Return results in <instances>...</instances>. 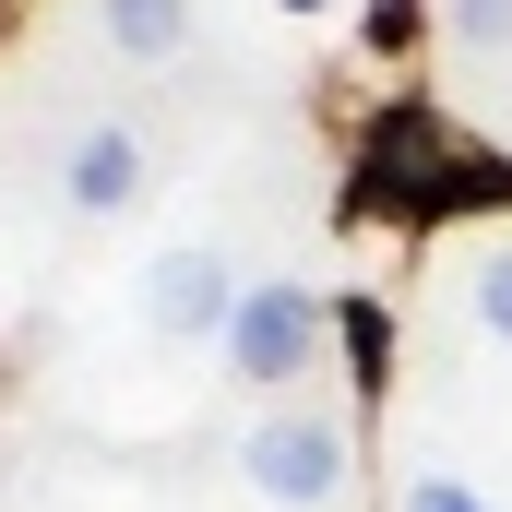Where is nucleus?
<instances>
[{
  "label": "nucleus",
  "mask_w": 512,
  "mask_h": 512,
  "mask_svg": "<svg viewBox=\"0 0 512 512\" xmlns=\"http://www.w3.org/2000/svg\"><path fill=\"white\" fill-rule=\"evenodd\" d=\"M310 346H322V298H310V286H251L239 322H227V358H239V382H262V393L298 382Z\"/></svg>",
  "instance_id": "obj_1"
},
{
  "label": "nucleus",
  "mask_w": 512,
  "mask_h": 512,
  "mask_svg": "<svg viewBox=\"0 0 512 512\" xmlns=\"http://www.w3.org/2000/svg\"><path fill=\"white\" fill-rule=\"evenodd\" d=\"M334 477H346V441H334V417H310V405H274L251 429V489L274 501H334Z\"/></svg>",
  "instance_id": "obj_2"
},
{
  "label": "nucleus",
  "mask_w": 512,
  "mask_h": 512,
  "mask_svg": "<svg viewBox=\"0 0 512 512\" xmlns=\"http://www.w3.org/2000/svg\"><path fill=\"white\" fill-rule=\"evenodd\" d=\"M155 322H167V334H227V322H239L227 262H215V251H167V262H155Z\"/></svg>",
  "instance_id": "obj_3"
},
{
  "label": "nucleus",
  "mask_w": 512,
  "mask_h": 512,
  "mask_svg": "<svg viewBox=\"0 0 512 512\" xmlns=\"http://www.w3.org/2000/svg\"><path fill=\"white\" fill-rule=\"evenodd\" d=\"M60 179H72V203H84V215H120L131 191H143V143H131V120H96L84 143H72V167H60Z\"/></svg>",
  "instance_id": "obj_4"
},
{
  "label": "nucleus",
  "mask_w": 512,
  "mask_h": 512,
  "mask_svg": "<svg viewBox=\"0 0 512 512\" xmlns=\"http://www.w3.org/2000/svg\"><path fill=\"white\" fill-rule=\"evenodd\" d=\"M96 12H108V36H120L131 60H167L191 36V0H96Z\"/></svg>",
  "instance_id": "obj_5"
},
{
  "label": "nucleus",
  "mask_w": 512,
  "mask_h": 512,
  "mask_svg": "<svg viewBox=\"0 0 512 512\" xmlns=\"http://www.w3.org/2000/svg\"><path fill=\"white\" fill-rule=\"evenodd\" d=\"M453 36L465 48H512V0H453Z\"/></svg>",
  "instance_id": "obj_6"
},
{
  "label": "nucleus",
  "mask_w": 512,
  "mask_h": 512,
  "mask_svg": "<svg viewBox=\"0 0 512 512\" xmlns=\"http://www.w3.org/2000/svg\"><path fill=\"white\" fill-rule=\"evenodd\" d=\"M477 310H489V334L512 346V251H489V262H477Z\"/></svg>",
  "instance_id": "obj_7"
},
{
  "label": "nucleus",
  "mask_w": 512,
  "mask_h": 512,
  "mask_svg": "<svg viewBox=\"0 0 512 512\" xmlns=\"http://www.w3.org/2000/svg\"><path fill=\"white\" fill-rule=\"evenodd\" d=\"M405 512H489V501H477L465 477H417V489H405Z\"/></svg>",
  "instance_id": "obj_8"
},
{
  "label": "nucleus",
  "mask_w": 512,
  "mask_h": 512,
  "mask_svg": "<svg viewBox=\"0 0 512 512\" xmlns=\"http://www.w3.org/2000/svg\"><path fill=\"white\" fill-rule=\"evenodd\" d=\"M298 12H322V0H298Z\"/></svg>",
  "instance_id": "obj_9"
}]
</instances>
